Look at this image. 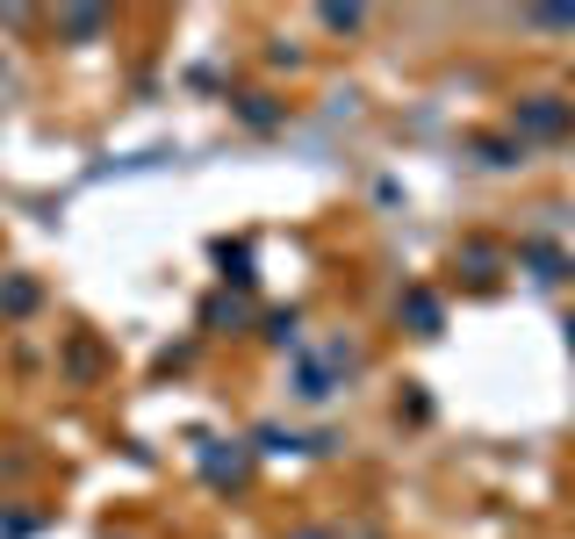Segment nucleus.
Here are the masks:
<instances>
[{
    "mask_svg": "<svg viewBox=\"0 0 575 539\" xmlns=\"http://www.w3.org/2000/svg\"><path fill=\"white\" fill-rule=\"evenodd\" d=\"M525 130H568V108H554V101H532V108H525Z\"/></svg>",
    "mask_w": 575,
    "mask_h": 539,
    "instance_id": "obj_1",
    "label": "nucleus"
}]
</instances>
